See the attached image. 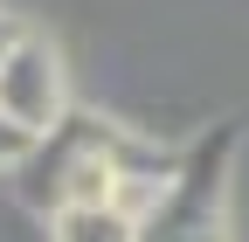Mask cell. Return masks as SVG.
<instances>
[{
	"label": "cell",
	"instance_id": "277c9868",
	"mask_svg": "<svg viewBox=\"0 0 249 242\" xmlns=\"http://www.w3.org/2000/svg\"><path fill=\"white\" fill-rule=\"evenodd\" d=\"M28 153H35V138H21V132L7 125V118H0V166H21Z\"/></svg>",
	"mask_w": 249,
	"mask_h": 242
},
{
	"label": "cell",
	"instance_id": "5b68a950",
	"mask_svg": "<svg viewBox=\"0 0 249 242\" xmlns=\"http://www.w3.org/2000/svg\"><path fill=\"white\" fill-rule=\"evenodd\" d=\"M14 42H21V21H14V14H0V55H7Z\"/></svg>",
	"mask_w": 249,
	"mask_h": 242
},
{
	"label": "cell",
	"instance_id": "7a4b0ae2",
	"mask_svg": "<svg viewBox=\"0 0 249 242\" xmlns=\"http://www.w3.org/2000/svg\"><path fill=\"white\" fill-rule=\"evenodd\" d=\"M70 104V83H62V55L42 42V35H28L21 28V42L0 55V118L21 132V138H49Z\"/></svg>",
	"mask_w": 249,
	"mask_h": 242
},
{
	"label": "cell",
	"instance_id": "6da1fadb",
	"mask_svg": "<svg viewBox=\"0 0 249 242\" xmlns=\"http://www.w3.org/2000/svg\"><path fill=\"white\" fill-rule=\"evenodd\" d=\"M229 145L235 132L208 138L173 173L152 215H139V242H229Z\"/></svg>",
	"mask_w": 249,
	"mask_h": 242
},
{
	"label": "cell",
	"instance_id": "3957f363",
	"mask_svg": "<svg viewBox=\"0 0 249 242\" xmlns=\"http://www.w3.org/2000/svg\"><path fill=\"white\" fill-rule=\"evenodd\" d=\"M49 215H55V242H139V215L118 201H70Z\"/></svg>",
	"mask_w": 249,
	"mask_h": 242
}]
</instances>
